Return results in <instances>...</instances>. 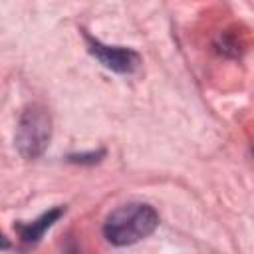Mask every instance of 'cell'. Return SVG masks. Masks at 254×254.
I'll use <instances>...</instances> for the list:
<instances>
[{"mask_svg":"<svg viewBox=\"0 0 254 254\" xmlns=\"http://www.w3.org/2000/svg\"><path fill=\"white\" fill-rule=\"evenodd\" d=\"M159 214L151 204L127 202L111 210L103 222V236L115 246L135 244L155 232Z\"/></svg>","mask_w":254,"mask_h":254,"instance_id":"cell-1","label":"cell"},{"mask_svg":"<svg viewBox=\"0 0 254 254\" xmlns=\"http://www.w3.org/2000/svg\"><path fill=\"white\" fill-rule=\"evenodd\" d=\"M52 139V117L46 107L32 103L28 105L18 121L16 149L24 159H38L50 145Z\"/></svg>","mask_w":254,"mask_h":254,"instance_id":"cell-2","label":"cell"},{"mask_svg":"<svg viewBox=\"0 0 254 254\" xmlns=\"http://www.w3.org/2000/svg\"><path fill=\"white\" fill-rule=\"evenodd\" d=\"M85 44H87V52L107 69L115 71V73H133L139 64H141V56L125 46H107L91 36L85 34Z\"/></svg>","mask_w":254,"mask_h":254,"instance_id":"cell-3","label":"cell"},{"mask_svg":"<svg viewBox=\"0 0 254 254\" xmlns=\"http://www.w3.org/2000/svg\"><path fill=\"white\" fill-rule=\"evenodd\" d=\"M64 212H65L64 206H56V208L44 212V214H42L40 218H36L34 222H28V224H16V230H18V234H20V238H22L24 242H28V244H36V242L44 236V232H46L48 228H52V226L60 220V216H62Z\"/></svg>","mask_w":254,"mask_h":254,"instance_id":"cell-4","label":"cell"},{"mask_svg":"<svg viewBox=\"0 0 254 254\" xmlns=\"http://www.w3.org/2000/svg\"><path fill=\"white\" fill-rule=\"evenodd\" d=\"M103 157V151H93V153H79V155H69V161L71 163H87V165H93V163H97L99 159Z\"/></svg>","mask_w":254,"mask_h":254,"instance_id":"cell-5","label":"cell"},{"mask_svg":"<svg viewBox=\"0 0 254 254\" xmlns=\"http://www.w3.org/2000/svg\"><path fill=\"white\" fill-rule=\"evenodd\" d=\"M10 248V242H8V238L0 232V250H8Z\"/></svg>","mask_w":254,"mask_h":254,"instance_id":"cell-6","label":"cell"}]
</instances>
